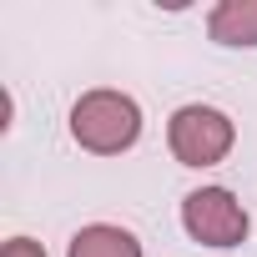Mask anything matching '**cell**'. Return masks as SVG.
<instances>
[{
	"instance_id": "cell-4",
	"label": "cell",
	"mask_w": 257,
	"mask_h": 257,
	"mask_svg": "<svg viewBox=\"0 0 257 257\" xmlns=\"http://www.w3.org/2000/svg\"><path fill=\"white\" fill-rule=\"evenodd\" d=\"M66 257H142V242L126 232V227H111V222H91L71 237Z\"/></svg>"
},
{
	"instance_id": "cell-5",
	"label": "cell",
	"mask_w": 257,
	"mask_h": 257,
	"mask_svg": "<svg viewBox=\"0 0 257 257\" xmlns=\"http://www.w3.org/2000/svg\"><path fill=\"white\" fill-rule=\"evenodd\" d=\"M217 46H257V0H222L207 16Z\"/></svg>"
},
{
	"instance_id": "cell-2",
	"label": "cell",
	"mask_w": 257,
	"mask_h": 257,
	"mask_svg": "<svg viewBox=\"0 0 257 257\" xmlns=\"http://www.w3.org/2000/svg\"><path fill=\"white\" fill-rule=\"evenodd\" d=\"M232 142H237V126L217 106H182L167 121V147L182 167H217L227 162Z\"/></svg>"
},
{
	"instance_id": "cell-1",
	"label": "cell",
	"mask_w": 257,
	"mask_h": 257,
	"mask_svg": "<svg viewBox=\"0 0 257 257\" xmlns=\"http://www.w3.org/2000/svg\"><path fill=\"white\" fill-rule=\"evenodd\" d=\"M71 137L76 147H86L91 157H121L132 152L142 137V106L126 91H86L71 106Z\"/></svg>"
},
{
	"instance_id": "cell-6",
	"label": "cell",
	"mask_w": 257,
	"mask_h": 257,
	"mask_svg": "<svg viewBox=\"0 0 257 257\" xmlns=\"http://www.w3.org/2000/svg\"><path fill=\"white\" fill-rule=\"evenodd\" d=\"M0 257H46V247H41L36 237H11V242H6V252H0Z\"/></svg>"
},
{
	"instance_id": "cell-3",
	"label": "cell",
	"mask_w": 257,
	"mask_h": 257,
	"mask_svg": "<svg viewBox=\"0 0 257 257\" xmlns=\"http://www.w3.org/2000/svg\"><path fill=\"white\" fill-rule=\"evenodd\" d=\"M182 227L202 247H242L252 232V217L227 187H197L182 197Z\"/></svg>"
}]
</instances>
